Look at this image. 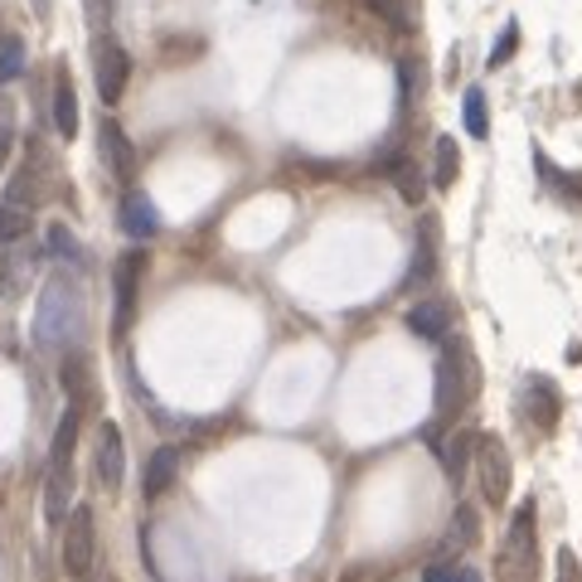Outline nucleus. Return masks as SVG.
Returning <instances> with one entry per match:
<instances>
[{
  "label": "nucleus",
  "instance_id": "obj_24",
  "mask_svg": "<svg viewBox=\"0 0 582 582\" xmlns=\"http://www.w3.org/2000/svg\"><path fill=\"white\" fill-rule=\"evenodd\" d=\"M20 73H24V44L20 39H0V88L16 83Z\"/></svg>",
  "mask_w": 582,
  "mask_h": 582
},
{
  "label": "nucleus",
  "instance_id": "obj_15",
  "mask_svg": "<svg viewBox=\"0 0 582 582\" xmlns=\"http://www.w3.org/2000/svg\"><path fill=\"white\" fill-rule=\"evenodd\" d=\"M408 330L422 340H446V330H452V307H446V301H418V307L408 311Z\"/></svg>",
  "mask_w": 582,
  "mask_h": 582
},
{
  "label": "nucleus",
  "instance_id": "obj_22",
  "mask_svg": "<svg viewBox=\"0 0 582 582\" xmlns=\"http://www.w3.org/2000/svg\"><path fill=\"white\" fill-rule=\"evenodd\" d=\"M436 268V248H432V219L422 223V243H418V258H413V272H408V287H418V282H428Z\"/></svg>",
  "mask_w": 582,
  "mask_h": 582
},
{
  "label": "nucleus",
  "instance_id": "obj_2",
  "mask_svg": "<svg viewBox=\"0 0 582 582\" xmlns=\"http://www.w3.org/2000/svg\"><path fill=\"white\" fill-rule=\"evenodd\" d=\"M475 393V360L466 345H446L442 364H436V418H452L471 403Z\"/></svg>",
  "mask_w": 582,
  "mask_h": 582
},
{
  "label": "nucleus",
  "instance_id": "obj_7",
  "mask_svg": "<svg viewBox=\"0 0 582 582\" xmlns=\"http://www.w3.org/2000/svg\"><path fill=\"white\" fill-rule=\"evenodd\" d=\"M141 277H146V248H131V253L117 258V272H112V282H117V335H127L131 315H137Z\"/></svg>",
  "mask_w": 582,
  "mask_h": 582
},
{
  "label": "nucleus",
  "instance_id": "obj_12",
  "mask_svg": "<svg viewBox=\"0 0 582 582\" xmlns=\"http://www.w3.org/2000/svg\"><path fill=\"white\" fill-rule=\"evenodd\" d=\"M122 233L137 238V243H146V238L161 233V209L146 200L141 190H131L127 200H122Z\"/></svg>",
  "mask_w": 582,
  "mask_h": 582
},
{
  "label": "nucleus",
  "instance_id": "obj_6",
  "mask_svg": "<svg viewBox=\"0 0 582 582\" xmlns=\"http://www.w3.org/2000/svg\"><path fill=\"white\" fill-rule=\"evenodd\" d=\"M30 229H34V184H30V170H20L10 180L6 200H0V243L30 238Z\"/></svg>",
  "mask_w": 582,
  "mask_h": 582
},
{
  "label": "nucleus",
  "instance_id": "obj_14",
  "mask_svg": "<svg viewBox=\"0 0 582 582\" xmlns=\"http://www.w3.org/2000/svg\"><path fill=\"white\" fill-rule=\"evenodd\" d=\"M54 131L63 141L78 137V92H73V73L63 63L54 69Z\"/></svg>",
  "mask_w": 582,
  "mask_h": 582
},
{
  "label": "nucleus",
  "instance_id": "obj_1",
  "mask_svg": "<svg viewBox=\"0 0 582 582\" xmlns=\"http://www.w3.org/2000/svg\"><path fill=\"white\" fill-rule=\"evenodd\" d=\"M83 321H88L83 287H78L69 272H54L44 282V291H39V307H34V345L49 350V354L78 350Z\"/></svg>",
  "mask_w": 582,
  "mask_h": 582
},
{
  "label": "nucleus",
  "instance_id": "obj_10",
  "mask_svg": "<svg viewBox=\"0 0 582 582\" xmlns=\"http://www.w3.org/2000/svg\"><path fill=\"white\" fill-rule=\"evenodd\" d=\"M34 248L30 238H16V243H6V258H0V291L6 297H24V282H30L34 272Z\"/></svg>",
  "mask_w": 582,
  "mask_h": 582
},
{
  "label": "nucleus",
  "instance_id": "obj_8",
  "mask_svg": "<svg viewBox=\"0 0 582 582\" xmlns=\"http://www.w3.org/2000/svg\"><path fill=\"white\" fill-rule=\"evenodd\" d=\"M500 568L510 573V582L529 578V568H534V505H524L520 514H514L510 544H505V559H500Z\"/></svg>",
  "mask_w": 582,
  "mask_h": 582
},
{
  "label": "nucleus",
  "instance_id": "obj_25",
  "mask_svg": "<svg viewBox=\"0 0 582 582\" xmlns=\"http://www.w3.org/2000/svg\"><path fill=\"white\" fill-rule=\"evenodd\" d=\"M514 44H520V24L514 20H505V30H500V39H495V49H491V69H505V63L514 59Z\"/></svg>",
  "mask_w": 582,
  "mask_h": 582
},
{
  "label": "nucleus",
  "instance_id": "obj_17",
  "mask_svg": "<svg viewBox=\"0 0 582 582\" xmlns=\"http://www.w3.org/2000/svg\"><path fill=\"white\" fill-rule=\"evenodd\" d=\"M369 10L383 20V24H393L399 34H408L418 24V0H364Z\"/></svg>",
  "mask_w": 582,
  "mask_h": 582
},
{
  "label": "nucleus",
  "instance_id": "obj_4",
  "mask_svg": "<svg viewBox=\"0 0 582 582\" xmlns=\"http://www.w3.org/2000/svg\"><path fill=\"white\" fill-rule=\"evenodd\" d=\"M475 471H481V495L485 505H505L510 500V481H514V466H510V446L500 436H475Z\"/></svg>",
  "mask_w": 582,
  "mask_h": 582
},
{
  "label": "nucleus",
  "instance_id": "obj_29",
  "mask_svg": "<svg viewBox=\"0 0 582 582\" xmlns=\"http://www.w3.org/2000/svg\"><path fill=\"white\" fill-rule=\"evenodd\" d=\"M559 582H582V563L573 549H559Z\"/></svg>",
  "mask_w": 582,
  "mask_h": 582
},
{
  "label": "nucleus",
  "instance_id": "obj_3",
  "mask_svg": "<svg viewBox=\"0 0 582 582\" xmlns=\"http://www.w3.org/2000/svg\"><path fill=\"white\" fill-rule=\"evenodd\" d=\"M63 573L69 578H88L92 559H98V520H92V505H73L69 520H63Z\"/></svg>",
  "mask_w": 582,
  "mask_h": 582
},
{
  "label": "nucleus",
  "instance_id": "obj_5",
  "mask_svg": "<svg viewBox=\"0 0 582 582\" xmlns=\"http://www.w3.org/2000/svg\"><path fill=\"white\" fill-rule=\"evenodd\" d=\"M92 73H98V98L108 102V108H117L127 92V78H131V59L127 49L117 44V39L102 34L98 44H92Z\"/></svg>",
  "mask_w": 582,
  "mask_h": 582
},
{
  "label": "nucleus",
  "instance_id": "obj_21",
  "mask_svg": "<svg viewBox=\"0 0 582 582\" xmlns=\"http://www.w3.org/2000/svg\"><path fill=\"white\" fill-rule=\"evenodd\" d=\"M63 389L73 393V403L83 408V399H88V389H92V379H88V360L78 350H69V364H63Z\"/></svg>",
  "mask_w": 582,
  "mask_h": 582
},
{
  "label": "nucleus",
  "instance_id": "obj_16",
  "mask_svg": "<svg viewBox=\"0 0 582 582\" xmlns=\"http://www.w3.org/2000/svg\"><path fill=\"white\" fill-rule=\"evenodd\" d=\"M524 403H529V413H534L539 428H553L559 422V389H553L549 379H529V389H524Z\"/></svg>",
  "mask_w": 582,
  "mask_h": 582
},
{
  "label": "nucleus",
  "instance_id": "obj_18",
  "mask_svg": "<svg viewBox=\"0 0 582 582\" xmlns=\"http://www.w3.org/2000/svg\"><path fill=\"white\" fill-rule=\"evenodd\" d=\"M456 170H461L456 137H436V165H432V184H436V190H452V184H456Z\"/></svg>",
  "mask_w": 582,
  "mask_h": 582
},
{
  "label": "nucleus",
  "instance_id": "obj_27",
  "mask_svg": "<svg viewBox=\"0 0 582 582\" xmlns=\"http://www.w3.org/2000/svg\"><path fill=\"white\" fill-rule=\"evenodd\" d=\"M49 253H54L59 262H78L83 253H78V238L63 229V223H54V229H49Z\"/></svg>",
  "mask_w": 582,
  "mask_h": 582
},
{
  "label": "nucleus",
  "instance_id": "obj_19",
  "mask_svg": "<svg viewBox=\"0 0 582 582\" xmlns=\"http://www.w3.org/2000/svg\"><path fill=\"white\" fill-rule=\"evenodd\" d=\"M461 117H466V131L475 141L491 137V112H485V92L481 88H466V98H461Z\"/></svg>",
  "mask_w": 582,
  "mask_h": 582
},
{
  "label": "nucleus",
  "instance_id": "obj_31",
  "mask_svg": "<svg viewBox=\"0 0 582 582\" xmlns=\"http://www.w3.org/2000/svg\"><path fill=\"white\" fill-rule=\"evenodd\" d=\"M49 6H54V0H34V16H39V20H49Z\"/></svg>",
  "mask_w": 582,
  "mask_h": 582
},
{
  "label": "nucleus",
  "instance_id": "obj_26",
  "mask_svg": "<svg viewBox=\"0 0 582 582\" xmlns=\"http://www.w3.org/2000/svg\"><path fill=\"white\" fill-rule=\"evenodd\" d=\"M10 141H16V102H10V98H6V88H0V170H6Z\"/></svg>",
  "mask_w": 582,
  "mask_h": 582
},
{
  "label": "nucleus",
  "instance_id": "obj_23",
  "mask_svg": "<svg viewBox=\"0 0 582 582\" xmlns=\"http://www.w3.org/2000/svg\"><path fill=\"white\" fill-rule=\"evenodd\" d=\"M393 175V184H399V194L408 204H422V175L413 170V161H393V165H383Z\"/></svg>",
  "mask_w": 582,
  "mask_h": 582
},
{
  "label": "nucleus",
  "instance_id": "obj_11",
  "mask_svg": "<svg viewBox=\"0 0 582 582\" xmlns=\"http://www.w3.org/2000/svg\"><path fill=\"white\" fill-rule=\"evenodd\" d=\"M102 161L112 165V175L122 180V184H127L131 175H137V146L127 141L122 122H112V117H108V122H102Z\"/></svg>",
  "mask_w": 582,
  "mask_h": 582
},
{
  "label": "nucleus",
  "instance_id": "obj_9",
  "mask_svg": "<svg viewBox=\"0 0 582 582\" xmlns=\"http://www.w3.org/2000/svg\"><path fill=\"white\" fill-rule=\"evenodd\" d=\"M127 475V442H122V428L117 422H102L98 432V481L108 485V491H117Z\"/></svg>",
  "mask_w": 582,
  "mask_h": 582
},
{
  "label": "nucleus",
  "instance_id": "obj_30",
  "mask_svg": "<svg viewBox=\"0 0 582 582\" xmlns=\"http://www.w3.org/2000/svg\"><path fill=\"white\" fill-rule=\"evenodd\" d=\"M456 582H481V573L475 568H456Z\"/></svg>",
  "mask_w": 582,
  "mask_h": 582
},
{
  "label": "nucleus",
  "instance_id": "obj_20",
  "mask_svg": "<svg viewBox=\"0 0 582 582\" xmlns=\"http://www.w3.org/2000/svg\"><path fill=\"white\" fill-rule=\"evenodd\" d=\"M475 534H481V524H475V510H471V505H456V520H452V529H446L442 544H446V549H471Z\"/></svg>",
  "mask_w": 582,
  "mask_h": 582
},
{
  "label": "nucleus",
  "instance_id": "obj_28",
  "mask_svg": "<svg viewBox=\"0 0 582 582\" xmlns=\"http://www.w3.org/2000/svg\"><path fill=\"white\" fill-rule=\"evenodd\" d=\"M471 446H475V442H466V436H461L452 452H446V475H452V481H461V475H466V452H471Z\"/></svg>",
  "mask_w": 582,
  "mask_h": 582
},
{
  "label": "nucleus",
  "instance_id": "obj_13",
  "mask_svg": "<svg viewBox=\"0 0 582 582\" xmlns=\"http://www.w3.org/2000/svg\"><path fill=\"white\" fill-rule=\"evenodd\" d=\"M180 475V452L175 446H155V456L146 461V475H141V500H161Z\"/></svg>",
  "mask_w": 582,
  "mask_h": 582
}]
</instances>
